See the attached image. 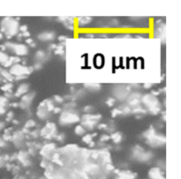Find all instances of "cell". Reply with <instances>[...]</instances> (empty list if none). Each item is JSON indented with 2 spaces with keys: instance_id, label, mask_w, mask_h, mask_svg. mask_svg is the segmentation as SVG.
Masks as SVG:
<instances>
[{
  "instance_id": "cell-24",
  "label": "cell",
  "mask_w": 181,
  "mask_h": 179,
  "mask_svg": "<svg viewBox=\"0 0 181 179\" xmlns=\"http://www.w3.org/2000/svg\"><path fill=\"white\" fill-rule=\"evenodd\" d=\"M9 58L10 57H8L7 54H6L5 52L0 51V63H1L2 65H4L9 59Z\"/></svg>"
},
{
  "instance_id": "cell-44",
  "label": "cell",
  "mask_w": 181,
  "mask_h": 179,
  "mask_svg": "<svg viewBox=\"0 0 181 179\" xmlns=\"http://www.w3.org/2000/svg\"><path fill=\"white\" fill-rule=\"evenodd\" d=\"M13 116H14V112L10 111V112H9V114H8V117L6 118V119H7V121H11V120H12V118H13Z\"/></svg>"
},
{
  "instance_id": "cell-9",
  "label": "cell",
  "mask_w": 181,
  "mask_h": 179,
  "mask_svg": "<svg viewBox=\"0 0 181 179\" xmlns=\"http://www.w3.org/2000/svg\"><path fill=\"white\" fill-rule=\"evenodd\" d=\"M36 116H37L38 118H40L42 120H45L49 117L50 112L48 111V109L45 106V101L42 102L38 105V108H37V110H36Z\"/></svg>"
},
{
  "instance_id": "cell-37",
  "label": "cell",
  "mask_w": 181,
  "mask_h": 179,
  "mask_svg": "<svg viewBox=\"0 0 181 179\" xmlns=\"http://www.w3.org/2000/svg\"><path fill=\"white\" fill-rule=\"evenodd\" d=\"M84 112L86 113V114H88V113H90L92 110H93V108H92V106H89V105H87L85 108H84Z\"/></svg>"
},
{
  "instance_id": "cell-19",
  "label": "cell",
  "mask_w": 181,
  "mask_h": 179,
  "mask_svg": "<svg viewBox=\"0 0 181 179\" xmlns=\"http://www.w3.org/2000/svg\"><path fill=\"white\" fill-rule=\"evenodd\" d=\"M110 138L114 141V143L118 144V143H120L121 140H122V134H121L120 132H115V133H112V134L110 136Z\"/></svg>"
},
{
  "instance_id": "cell-21",
  "label": "cell",
  "mask_w": 181,
  "mask_h": 179,
  "mask_svg": "<svg viewBox=\"0 0 181 179\" xmlns=\"http://www.w3.org/2000/svg\"><path fill=\"white\" fill-rule=\"evenodd\" d=\"M0 73L2 74V76L4 78H6L8 81H12L14 80V76L10 73V72L4 70V69H0Z\"/></svg>"
},
{
  "instance_id": "cell-46",
  "label": "cell",
  "mask_w": 181,
  "mask_h": 179,
  "mask_svg": "<svg viewBox=\"0 0 181 179\" xmlns=\"http://www.w3.org/2000/svg\"><path fill=\"white\" fill-rule=\"evenodd\" d=\"M151 87H152V84H151V83H145V84H143V87L146 88V89H148V88H150Z\"/></svg>"
},
{
  "instance_id": "cell-49",
  "label": "cell",
  "mask_w": 181,
  "mask_h": 179,
  "mask_svg": "<svg viewBox=\"0 0 181 179\" xmlns=\"http://www.w3.org/2000/svg\"><path fill=\"white\" fill-rule=\"evenodd\" d=\"M5 112H6L5 108H4V107H2V106H0V115H1V114H4Z\"/></svg>"
},
{
  "instance_id": "cell-38",
  "label": "cell",
  "mask_w": 181,
  "mask_h": 179,
  "mask_svg": "<svg viewBox=\"0 0 181 179\" xmlns=\"http://www.w3.org/2000/svg\"><path fill=\"white\" fill-rule=\"evenodd\" d=\"M19 30H20L21 32H22V33L27 32V31H28V26H26V25H22V26L19 27Z\"/></svg>"
},
{
  "instance_id": "cell-33",
  "label": "cell",
  "mask_w": 181,
  "mask_h": 179,
  "mask_svg": "<svg viewBox=\"0 0 181 179\" xmlns=\"http://www.w3.org/2000/svg\"><path fill=\"white\" fill-rule=\"evenodd\" d=\"M110 139V138L109 135L103 134V135L101 136V138H100V141H101V142H106V141H108Z\"/></svg>"
},
{
  "instance_id": "cell-1",
  "label": "cell",
  "mask_w": 181,
  "mask_h": 179,
  "mask_svg": "<svg viewBox=\"0 0 181 179\" xmlns=\"http://www.w3.org/2000/svg\"><path fill=\"white\" fill-rule=\"evenodd\" d=\"M141 102L142 103L147 107L148 110L154 115H156L159 113V111L161 110L160 109V102L157 100V98L155 96H154L153 94H147L141 96Z\"/></svg>"
},
{
  "instance_id": "cell-22",
  "label": "cell",
  "mask_w": 181,
  "mask_h": 179,
  "mask_svg": "<svg viewBox=\"0 0 181 179\" xmlns=\"http://www.w3.org/2000/svg\"><path fill=\"white\" fill-rule=\"evenodd\" d=\"M74 132L79 136H83V135H85L86 130L82 125H77L74 129Z\"/></svg>"
},
{
  "instance_id": "cell-26",
  "label": "cell",
  "mask_w": 181,
  "mask_h": 179,
  "mask_svg": "<svg viewBox=\"0 0 181 179\" xmlns=\"http://www.w3.org/2000/svg\"><path fill=\"white\" fill-rule=\"evenodd\" d=\"M92 139H93V137H92L91 134H85V135H83L82 140H83L84 143H86V144H89L90 142L93 141Z\"/></svg>"
},
{
  "instance_id": "cell-3",
  "label": "cell",
  "mask_w": 181,
  "mask_h": 179,
  "mask_svg": "<svg viewBox=\"0 0 181 179\" xmlns=\"http://www.w3.org/2000/svg\"><path fill=\"white\" fill-rule=\"evenodd\" d=\"M81 117L79 114L73 109H66L64 110L59 117V123L62 125H68L78 123Z\"/></svg>"
},
{
  "instance_id": "cell-52",
  "label": "cell",
  "mask_w": 181,
  "mask_h": 179,
  "mask_svg": "<svg viewBox=\"0 0 181 179\" xmlns=\"http://www.w3.org/2000/svg\"><path fill=\"white\" fill-rule=\"evenodd\" d=\"M6 146L5 140H0V146Z\"/></svg>"
},
{
  "instance_id": "cell-51",
  "label": "cell",
  "mask_w": 181,
  "mask_h": 179,
  "mask_svg": "<svg viewBox=\"0 0 181 179\" xmlns=\"http://www.w3.org/2000/svg\"><path fill=\"white\" fill-rule=\"evenodd\" d=\"M4 162H5V161L3 160V158L0 157V167H2L4 165Z\"/></svg>"
},
{
  "instance_id": "cell-47",
  "label": "cell",
  "mask_w": 181,
  "mask_h": 179,
  "mask_svg": "<svg viewBox=\"0 0 181 179\" xmlns=\"http://www.w3.org/2000/svg\"><path fill=\"white\" fill-rule=\"evenodd\" d=\"M106 168H107L108 170H113V169H114V167H113L112 165H110V163H108L107 166H106Z\"/></svg>"
},
{
  "instance_id": "cell-8",
  "label": "cell",
  "mask_w": 181,
  "mask_h": 179,
  "mask_svg": "<svg viewBox=\"0 0 181 179\" xmlns=\"http://www.w3.org/2000/svg\"><path fill=\"white\" fill-rule=\"evenodd\" d=\"M35 97V93H30V94H26L23 96H21V101L19 103V107L22 109H28L33 102Z\"/></svg>"
},
{
  "instance_id": "cell-42",
  "label": "cell",
  "mask_w": 181,
  "mask_h": 179,
  "mask_svg": "<svg viewBox=\"0 0 181 179\" xmlns=\"http://www.w3.org/2000/svg\"><path fill=\"white\" fill-rule=\"evenodd\" d=\"M38 134H40V131H39L38 130H36V131H34L31 132V135H32L33 137H35V138H36V137L38 136Z\"/></svg>"
},
{
  "instance_id": "cell-29",
  "label": "cell",
  "mask_w": 181,
  "mask_h": 179,
  "mask_svg": "<svg viewBox=\"0 0 181 179\" xmlns=\"http://www.w3.org/2000/svg\"><path fill=\"white\" fill-rule=\"evenodd\" d=\"M2 90H4L5 92H11V89L13 88V84L12 83H8V84H6V85H4L2 87Z\"/></svg>"
},
{
  "instance_id": "cell-4",
  "label": "cell",
  "mask_w": 181,
  "mask_h": 179,
  "mask_svg": "<svg viewBox=\"0 0 181 179\" xmlns=\"http://www.w3.org/2000/svg\"><path fill=\"white\" fill-rule=\"evenodd\" d=\"M33 71H34L33 67H29L21 64H15L11 66L9 72L13 76L14 75L15 77H17V76H28Z\"/></svg>"
},
{
  "instance_id": "cell-18",
  "label": "cell",
  "mask_w": 181,
  "mask_h": 179,
  "mask_svg": "<svg viewBox=\"0 0 181 179\" xmlns=\"http://www.w3.org/2000/svg\"><path fill=\"white\" fill-rule=\"evenodd\" d=\"M46 57H47V55L45 54V52L43 50H38L36 53V60L38 63H42L43 64V62L46 60Z\"/></svg>"
},
{
  "instance_id": "cell-28",
  "label": "cell",
  "mask_w": 181,
  "mask_h": 179,
  "mask_svg": "<svg viewBox=\"0 0 181 179\" xmlns=\"http://www.w3.org/2000/svg\"><path fill=\"white\" fill-rule=\"evenodd\" d=\"M95 64L98 63V64L96 65V66L101 67V66L103 65V57H102V56H97V57L95 58Z\"/></svg>"
},
{
  "instance_id": "cell-36",
  "label": "cell",
  "mask_w": 181,
  "mask_h": 179,
  "mask_svg": "<svg viewBox=\"0 0 181 179\" xmlns=\"http://www.w3.org/2000/svg\"><path fill=\"white\" fill-rule=\"evenodd\" d=\"M106 103H107L108 106L112 107V106L114 105V103H115V99H113V98H109L108 101L106 102Z\"/></svg>"
},
{
  "instance_id": "cell-32",
  "label": "cell",
  "mask_w": 181,
  "mask_h": 179,
  "mask_svg": "<svg viewBox=\"0 0 181 179\" xmlns=\"http://www.w3.org/2000/svg\"><path fill=\"white\" fill-rule=\"evenodd\" d=\"M53 100H54V102H57V103H62V102H64L63 97H61L60 95H55V96L53 97Z\"/></svg>"
},
{
  "instance_id": "cell-35",
  "label": "cell",
  "mask_w": 181,
  "mask_h": 179,
  "mask_svg": "<svg viewBox=\"0 0 181 179\" xmlns=\"http://www.w3.org/2000/svg\"><path fill=\"white\" fill-rule=\"evenodd\" d=\"M65 138H66V136H65V134H64V133L58 134V135L56 137L57 140H58V141H60V142H63V141L65 140Z\"/></svg>"
},
{
  "instance_id": "cell-5",
  "label": "cell",
  "mask_w": 181,
  "mask_h": 179,
  "mask_svg": "<svg viewBox=\"0 0 181 179\" xmlns=\"http://www.w3.org/2000/svg\"><path fill=\"white\" fill-rule=\"evenodd\" d=\"M6 49L7 48L9 50L15 53L18 57H23L26 56L29 53V49L25 44L22 43H6Z\"/></svg>"
},
{
  "instance_id": "cell-14",
  "label": "cell",
  "mask_w": 181,
  "mask_h": 179,
  "mask_svg": "<svg viewBox=\"0 0 181 179\" xmlns=\"http://www.w3.org/2000/svg\"><path fill=\"white\" fill-rule=\"evenodd\" d=\"M37 38L43 42H49L55 38V34L52 32H43L37 36Z\"/></svg>"
},
{
  "instance_id": "cell-7",
  "label": "cell",
  "mask_w": 181,
  "mask_h": 179,
  "mask_svg": "<svg viewBox=\"0 0 181 179\" xmlns=\"http://www.w3.org/2000/svg\"><path fill=\"white\" fill-rule=\"evenodd\" d=\"M113 94L116 96V98H118L120 101L125 100V98H127L129 93H130V89L128 87H124V86H117L114 90H113Z\"/></svg>"
},
{
  "instance_id": "cell-54",
  "label": "cell",
  "mask_w": 181,
  "mask_h": 179,
  "mask_svg": "<svg viewBox=\"0 0 181 179\" xmlns=\"http://www.w3.org/2000/svg\"><path fill=\"white\" fill-rule=\"evenodd\" d=\"M131 87H139L140 86L138 84H131Z\"/></svg>"
},
{
  "instance_id": "cell-6",
  "label": "cell",
  "mask_w": 181,
  "mask_h": 179,
  "mask_svg": "<svg viewBox=\"0 0 181 179\" xmlns=\"http://www.w3.org/2000/svg\"><path fill=\"white\" fill-rule=\"evenodd\" d=\"M146 142L151 147H158L165 144V137L163 135L155 133L152 137L147 139Z\"/></svg>"
},
{
  "instance_id": "cell-11",
  "label": "cell",
  "mask_w": 181,
  "mask_h": 179,
  "mask_svg": "<svg viewBox=\"0 0 181 179\" xmlns=\"http://www.w3.org/2000/svg\"><path fill=\"white\" fill-rule=\"evenodd\" d=\"M148 175L150 179H165L160 168H152L148 172Z\"/></svg>"
},
{
  "instance_id": "cell-50",
  "label": "cell",
  "mask_w": 181,
  "mask_h": 179,
  "mask_svg": "<svg viewBox=\"0 0 181 179\" xmlns=\"http://www.w3.org/2000/svg\"><path fill=\"white\" fill-rule=\"evenodd\" d=\"M66 39V36H59V37H58V40H59L61 43H63V41H65Z\"/></svg>"
},
{
  "instance_id": "cell-23",
  "label": "cell",
  "mask_w": 181,
  "mask_h": 179,
  "mask_svg": "<svg viewBox=\"0 0 181 179\" xmlns=\"http://www.w3.org/2000/svg\"><path fill=\"white\" fill-rule=\"evenodd\" d=\"M146 112H147V110L144 108H142L141 106L134 107L132 109V113H133V114H145Z\"/></svg>"
},
{
  "instance_id": "cell-41",
  "label": "cell",
  "mask_w": 181,
  "mask_h": 179,
  "mask_svg": "<svg viewBox=\"0 0 181 179\" xmlns=\"http://www.w3.org/2000/svg\"><path fill=\"white\" fill-rule=\"evenodd\" d=\"M98 129H100V130H106L107 129V124H99L98 125Z\"/></svg>"
},
{
  "instance_id": "cell-10",
  "label": "cell",
  "mask_w": 181,
  "mask_h": 179,
  "mask_svg": "<svg viewBox=\"0 0 181 179\" xmlns=\"http://www.w3.org/2000/svg\"><path fill=\"white\" fill-rule=\"evenodd\" d=\"M54 150H55V145L53 143H49L44 146H43L41 150V154L45 158H50Z\"/></svg>"
},
{
  "instance_id": "cell-15",
  "label": "cell",
  "mask_w": 181,
  "mask_h": 179,
  "mask_svg": "<svg viewBox=\"0 0 181 179\" xmlns=\"http://www.w3.org/2000/svg\"><path fill=\"white\" fill-rule=\"evenodd\" d=\"M102 116L101 115H93V114H85L82 116V119L83 120H88V121H95V122H98L101 119Z\"/></svg>"
},
{
  "instance_id": "cell-16",
  "label": "cell",
  "mask_w": 181,
  "mask_h": 179,
  "mask_svg": "<svg viewBox=\"0 0 181 179\" xmlns=\"http://www.w3.org/2000/svg\"><path fill=\"white\" fill-rule=\"evenodd\" d=\"M84 87L88 89V90L96 92V91H99L101 89V85L98 83H85Z\"/></svg>"
},
{
  "instance_id": "cell-40",
  "label": "cell",
  "mask_w": 181,
  "mask_h": 179,
  "mask_svg": "<svg viewBox=\"0 0 181 179\" xmlns=\"http://www.w3.org/2000/svg\"><path fill=\"white\" fill-rule=\"evenodd\" d=\"M52 111H53L55 114H58V113H61V112H62V109H61V108H59V107H55Z\"/></svg>"
},
{
  "instance_id": "cell-31",
  "label": "cell",
  "mask_w": 181,
  "mask_h": 179,
  "mask_svg": "<svg viewBox=\"0 0 181 179\" xmlns=\"http://www.w3.org/2000/svg\"><path fill=\"white\" fill-rule=\"evenodd\" d=\"M76 107V103H74L73 102H71L69 103L65 104V109H73Z\"/></svg>"
},
{
  "instance_id": "cell-53",
  "label": "cell",
  "mask_w": 181,
  "mask_h": 179,
  "mask_svg": "<svg viewBox=\"0 0 181 179\" xmlns=\"http://www.w3.org/2000/svg\"><path fill=\"white\" fill-rule=\"evenodd\" d=\"M11 105H12L14 108H17V107L19 106V103H18V102H14V103H12Z\"/></svg>"
},
{
  "instance_id": "cell-39",
  "label": "cell",
  "mask_w": 181,
  "mask_h": 179,
  "mask_svg": "<svg viewBox=\"0 0 181 179\" xmlns=\"http://www.w3.org/2000/svg\"><path fill=\"white\" fill-rule=\"evenodd\" d=\"M42 67H43V64H42V63H38V62H36V65H35V66H34L33 68L36 69V70H39V69H41Z\"/></svg>"
},
{
  "instance_id": "cell-17",
  "label": "cell",
  "mask_w": 181,
  "mask_h": 179,
  "mask_svg": "<svg viewBox=\"0 0 181 179\" xmlns=\"http://www.w3.org/2000/svg\"><path fill=\"white\" fill-rule=\"evenodd\" d=\"M135 178V174H133L129 171H123L119 174L118 177L117 179H134Z\"/></svg>"
},
{
  "instance_id": "cell-45",
  "label": "cell",
  "mask_w": 181,
  "mask_h": 179,
  "mask_svg": "<svg viewBox=\"0 0 181 179\" xmlns=\"http://www.w3.org/2000/svg\"><path fill=\"white\" fill-rule=\"evenodd\" d=\"M21 35H22V37H27V38H29V37L30 36V33H29V31L24 32V33H21Z\"/></svg>"
},
{
  "instance_id": "cell-48",
  "label": "cell",
  "mask_w": 181,
  "mask_h": 179,
  "mask_svg": "<svg viewBox=\"0 0 181 179\" xmlns=\"http://www.w3.org/2000/svg\"><path fill=\"white\" fill-rule=\"evenodd\" d=\"M34 43V41L31 39V38H28V39H26V43H28V44H32Z\"/></svg>"
},
{
  "instance_id": "cell-55",
  "label": "cell",
  "mask_w": 181,
  "mask_h": 179,
  "mask_svg": "<svg viewBox=\"0 0 181 179\" xmlns=\"http://www.w3.org/2000/svg\"><path fill=\"white\" fill-rule=\"evenodd\" d=\"M4 126H5V124H4V123H1V122H0V130H1V129H3V128H4Z\"/></svg>"
},
{
  "instance_id": "cell-34",
  "label": "cell",
  "mask_w": 181,
  "mask_h": 179,
  "mask_svg": "<svg viewBox=\"0 0 181 179\" xmlns=\"http://www.w3.org/2000/svg\"><path fill=\"white\" fill-rule=\"evenodd\" d=\"M118 115H121V111H120V109H114L112 110L111 116H112L113 117H115V116H118Z\"/></svg>"
},
{
  "instance_id": "cell-43",
  "label": "cell",
  "mask_w": 181,
  "mask_h": 179,
  "mask_svg": "<svg viewBox=\"0 0 181 179\" xmlns=\"http://www.w3.org/2000/svg\"><path fill=\"white\" fill-rule=\"evenodd\" d=\"M25 79H27V76H17V77L14 78V80H17V81L21 80H25Z\"/></svg>"
},
{
  "instance_id": "cell-20",
  "label": "cell",
  "mask_w": 181,
  "mask_h": 179,
  "mask_svg": "<svg viewBox=\"0 0 181 179\" xmlns=\"http://www.w3.org/2000/svg\"><path fill=\"white\" fill-rule=\"evenodd\" d=\"M92 21V18L91 17H82V18H79L78 20V24L80 27L81 26H85L88 23H90Z\"/></svg>"
},
{
  "instance_id": "cell-13",
  "label": "cell",
  "mask_w": 181,
  "mask_h": 179,
  "mask_svg": "<svg viewBox=\"0 0 181 179\" xmlns=\"http://www.w3.org/2000/svg\"><path fill=\"white\" fill-rule=\"evenodd\" d=\"M23 139H24V136H23L22 131H16L14 135L12 136V139L14 140V143L17 147H21L22 146Z\"/></svg>"
},
{
  "instance_id": "cell-57",
  "label": "cell",
  "mask_w": 181,
  "mask_h": 179,
  "mask_svg": "<svg viewBox=\"0 0 181 179\" xmlns=\"http://www.w3.org/2000/svg\"><path fill=\"white\" fill-rule=\"evenodd\" d=\"M14 124H19V122H18V121H15V120L14 121Z\"/></svg>"
},
{
  "instance_id": "cell-27",
  "label": "cell",
  "mask_w": 181,
  "mask_h": 179,
  "mask_svg": "<svg viewBox=\"0 0 181 179\" xmlns=\"http://www.w3.org/2000/svg\"><path fill=\"white\" fill-rule=\"evenodd\" d=\"M36 125V122L33 119H29L26 124H25V129H29L31 127H34Z\"/></svg>"
},
{
  "instance_id": "cell-2",
  "label": "cell",
  "mask_w": 181,
  "mask_h": 179,
  "mask_svg": "<svg viewBox=\"0 0 181 179\" xmlns=\"http://www.w3.org/2000/svg\"><path fill=\"white\" fill-rule=\"evenodd\" d=\"M2 31L6 32L8 37H12L17 35L19 31V21L14 18H5L1 22Z\"/></svg>"
},
{
  "instance_id": "cell-56",
  "label": "cell",
  "mask_w": 181,
  "mask_h": 179,
  "mask_svg": "<svg viewBox=\"0 0 181 179\" xmlns=\"http://www.w3.org/2000/svg\"><path fill=\"white\" fill-rule=\"evenodd\" d=\"M2 37H3V36H2V34L0 33V39H2Z\"/></svg>"
},
{
  "instance_id": "cell-12",
  "label": "cell",
  "mask_w": 181,
  "mask_h": 179,
  "mask_svg": "<svg viewBox=\"0 0 181 179\" xmlns=\"http://www.w3.org/2000/svg\"><path fill=\"white\" fill-rule=\"evenodd\" d=\"M29 90V85L27 83H22L18 87L14 95H15V97H21L24 94H28Z\"/></svg>"
},
{
  "instance_id": "cell-25",
  "label": "cell",
  "mask_w": 181,
  "mask_h": 179,
  "mask_svg": "<svg viewBox=\"0 0 181 179\" xmlns=\"http://www.w3.org/2000/svg\"><path fill=\"white\" fill-rule=\"evenodd\" d=\"M44 101H45V106H46L48 111H49V112L52 111L53 109L55 108V106H54L52 101H51V100H44Z\"/></svg>"
},
{
  "instance_id": "cell-30",
  "label": "cell",
  "mask_w": 181,
  "mask_h": 179,
  "mask_svg": "<svg viewBox=\"0 0 181 179\" xmlns=\"http://www.w3.org/2000/svg\"><path fill=\"white\" fill-rule=\"evenodd\" d=\"M8 104V99L5 96H0V106L5 107Z\"/></svg>"
}]
</instances>
